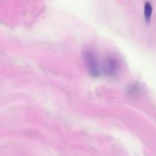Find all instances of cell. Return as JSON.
Masks as SVG:
<instances>
[{"mask_svg":"<svg viewBox=\"0 0 156 156\" xmlns=\"http://www.w3.org/2000/svg\"><path fill=\"white\" fill-rule=\"evenodd\" d=\"M152 13V6L151 4L147 1L144 5V17L146 23H149Z\"/></svg>","mask_w":156,"mask_h":156,"instance_id":"cell-1","label":"cell"}]
</instances>
